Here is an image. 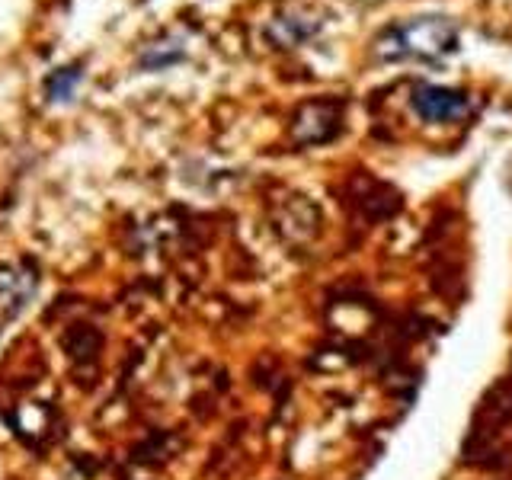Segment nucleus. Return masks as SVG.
Here are the masks:
<instances>
[{"label": "nucleus", "mask_w": 512, "mask_h": 480, "mask_svg": "<svg viewBox=\"0 0 512 480\" xmlns=\"http://www.w3.org/2000/svg\"><path fill=\"white\" fill-rule=\"evenodd\" d=\"M80 80H84V68H80V64H64V68H58L45 77V84H42L45 100L48 103H68Z\"/></svg>", "instance_id": "obj_3"}, {"label": "nucleus", "mask_w": 512, "mask_h": 480, "mask_svg": "<svg viewBox=\"0 0 512 480\" xmlns=\"http://www.w3.org/2000/svg\"><path fill=\"white\" fill-rule=\"evenodd\" d=\"M458 45V29L448 16H410L378 39L384 58H436Z\"/></svg>", "instance_id": "obj_1"}, {"label": "nucleus", "mask_w": 512, "mask_h": 480, "mask_svg": "<svg viewBox=\"0 0 512 480\" xmlns=\"http://www.w3.org/2000/svg\"><path fill=\"white\" fill-rule=\"evenodd\" d=\"M410 106L426 122H455L471 109V100L464 90L439 87V84H420L410 96Z\"/></svg>", "instance_id": "obj_2"}]
</instances>
